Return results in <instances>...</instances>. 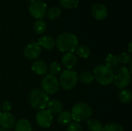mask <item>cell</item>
<instances>
[{"instance_id": "obj_1", "label": "cell", "mask_w": 132, "mask_h": 131, "mask_svg": "<svg viewBox=\"0 0 132 131\" xmlns=\"http://www.w3.org/2000/svg\"><path fill=\"white\" fill-rule=\"evenodd\" d=\"M56 45L59 50L63 53H73L78 46V39L70 32H64L59 35L56 39Z\"/></svg>"}, {"instance_id": "obj_2", "label": "cell", "mask_w": 132, "mask_h": 131, "mask_svg": "<svg viewBox=\"0 0 132 131\" xmlns=\"http://www.w3.org/2000/svg\"><path fill=\"white\" fill-rule=\"evenodd\" d=\"M93 76L100 84L107 86L114 81V72L105 65H99L94 69Z\"/></svg>"}, {"instance_id": "obj_3", "label": "cell", "mask_w": 132, "mask_h": 131, "mask_svg": "<svg viewBox=\"0 0 132 131\" xmlns=\"http://www.w3.org/2000/svg\"><path fill=\"white\" fill-rule=\"evenodd\" d=\"M49 102L48 96L40 90H33L29 95V105L35 110H44Z\"/></svg>"}, {"instance_id": "obj_4", "label": "cell", "mask_w": 132, "mask_h": 131, "mask_svg": "<svg viewBox=\"0 0 132 131\" xmlns=\"http://www.w3.org/2000/svg\"><path fill=\"white\" fill-rule=\"evenodd\" d=\"M91 107L86 103H77L73 106L71 111L72 119L77 122L88 120L92 115Z\"/></svg>"}, {"instance_id": "obj_5", "label": "cell", "mask_w": 132, "mask_h": 131, "mask_svg": "<svg viewBox=\"0 0 132 131\" xmlns=\"http://www.w3.org/2000/svg\"><path fill=\"white\" fill-rule=\"evenodd\" d=\"M78 80L77 73L73 69H65L60 75L59 85L66 90H70L75 87Z\"/></svg>"}, {"instance_id": "obj_6", "label": "cell", "mask_w": 132, "mask_h": 131, "mask_svg": "<svg viewBox=\"0 0 132 131\" xmlns=\"http://www.w3.org/2000/svg\"><path fill=\"white\" fill-rule=\"evenodd\" d=\"M131 81V76L129 70L126 67H121L114 73V83L119 89H125L128 86Z\"/></svg>"}, {"instance_id": "obj_7", "label": "cell", "mask_w": 132, "mask_h": 131, "mask_svg": "<svg viewBox=\"0 0 132 131\" xmlns=\"http://www.w3.org/2000/svg\"><path fill=\"white\" fill-rule=\"evenodd\" d=\"M41 86L46 94H55L60 87L58 80L52 75H46L41 82Z\"/></svg>"}, {"instance_id": "obj_8", "label": "cell", "mask_w": 132, "mask_h": 131, "mask_svg": "<svg viewBox=\"0 0 132 131\" xmlns=\"http://www.w3.org/2000/svg\"><path fill=\"white\" fill-rule=\"evenodd\" d=\"M47 6L45 2L40 0H35L31 2L29 6V11L30 14L38 19H42L46 12Z\"/></svg>"}, {"instance_id": "obj_9", "label": "cell", "mask_w": 132, "mask_h": 131, "mask_svg": "<svg viewBox=\"0 0 132 131\" xmlns=\"http://www.w3.org/2000/svg\"><path fill=\"white\" fill-rule=\"evenodd\" d=\"M53 120V115L47 110H41L36 115V124L43 128L49 127L52 124Z\"/></svg>"}, {"instance_id": "obj_10", "label": "cell", "mask_w": 132, "mask_h": 131, "mask_svg": "<svg viewBox=\"0 0 132 131\" xmlns=\"http://www.w3.org/2000/svg\"><path fill=\"white\" fill-rule=\"evenodd\" d=\"M41 47L38 42H31L28 44L24 49V56L29 59H35L41 54Z\"/></svg>"}, {"instance_id": "obj_11", "label": "cell", "mask_w": 132, "mask_h": 131, "mask_svg": "<svg viewBox=\"0 0 132 131\" xmlns=\"http://www.w3.org/2000/svg\"><path fill=\"white\" fill-rule=\"evenodd\" d=\"M15 124V117L9 112L0 113V126L2 128L9 130L12 128Z\"/></svg>"}, {"instance_id": "obj_12", "label": "cell", "mask_w": 132, "mask_h": 131, "mask_svg": "<svg viewBox=\"0 0 132 131\" xmlns=\"http://www.w3.org/2000/svg\"><path fill=\"white\" fill-rule=\"evenodd\" d=\"M91 13L94 18H95L96 19L102 20L105 19L108 15V8L103 4L97 3L93 5L91 8Z\"/></svg>"}, {"instance_id": "obj_13", "label": "cell", "mask_w": 132, "mask_h": 131, "mask_svg": "<svg viewBox=\"0 0 132 131\" xmlns=\"http://www.w3.org/2000/svg\"><path fill=\"white\" fill-rule=\"evenodd\" d=\"M31 69L36 74H37L39 76L46 75L48 71L47 65L46 64V63L44 61L40 60V59L33 62V63L32 64Z\"/></svg>"}, {"instance_id": "obj_14", "label": "cell", "mask_w": 132, "mask_h": 131, "mask_svg": "<svg viewBox=\"0 0 132 131\" xmlns=\"http://www.w3.org/2000/svg\"><path fill=\"white\" fill-rule=\"evenodd\" d=\"M77 63V56L72 53H67L62 57V64L68 69H72Z\"/></svg>"}, {"instance_id": "obj_15", "label": "cell", "mask_w": 132, "mask_h": 131, "mask_svg": "<svg viewBox=\"0 0 132 131\" xmlns=\"http://www.w3.org/2000/svg\"><path fill=\"white\" fill-rule=\"evenodd\" d=\"M48 111L53 114H59L63 110V104L57 100H52L47 103Z\"/></svg>"}, {"instance_id": "obj_16", "label": "cell", "mask_w": 132, "mask_h": 131, "mask_svg": "<svg viewBox=\"0 0 132 131\" xmlns=\"http://www.w3.org/2000/svg\"><path fill=\"white\" fill-rule=\"evenodd\" d=\"M38 44L39 45L40 47H43L47 50H50L54 46L55 42L50 36H43L39 38L38 41Z\"/></svg>"}, {"instance_id": "obj_17", "label": "cell", "mask_w": 132, "mask_h": 131, "mask_svg": "<svg viewBox=\"0 0 132 131\" xmlns=\"http://www.w3.org/2000/svg\"><path fill=\"white\" fill-rule=\"evenodd\" d=\"M15 131H32V125L26 119H21L16 124L15 127Z\"/></svg>"}, {"instance_id": "obj_18", "label": "cell", "mask_w": 132, "mask_h": 131, "mask_svg": "<svg viewBox=\"0 0 132 131\" xmlns=\"http://www.w3.org/2000/svg\"><path fill=\"white\" fill-rule=\"evenodd\" d=\"M72 120V116H71V113L65 110V111H61L57 117V121L60 124L62 125H66V124H69L70 123Z\"/></svg>"}, {"instance_id": "obj_19", "label": "cell", "mask_w": 132, "mask_h": 131, "mask_svg": "<svg viewBox=\"0 0 132 131\" xmlns=\"http://www.w3.org/2000/svg\"><path fill=\"white\" fill-rule=\"evenodd\" d=\"M33 28H34V31L37 34H43L46 30V22L43 19H37L34 22Z\"/></svg>"}, {"instance_id": "obj_20", "label": "cell", "mask_w": 132, "mask_h": 131, "mask_svg": "<svg viewBox=\"0 0 132 131\" xmlns=\"http://www.w3.org/2000/svg\"><path fill=\"white\" fill-rule=\"evenodd\" d=\"M118 99L124 103H128L131 101L132 94L131 91L128 90H122L118 93Z\"/></svg>"}, {"instance_id": "obj_21", "label": "cell", "mask_w": 132, "mask_h": 131, "mask_svg": "<svg viewBox=\"0 0 132 131\" xmlns=\"http://www.w3.org/2000/svg\"><path fill=\"white\" fill-rule=\"evenodd\" d=\"M87 126L90 131H102V124L96 119H91L87 121Z\"/></svg>"}, {"instance_id": "obj_22", "label": "cell", "mask_w": 132, "mask_h": 131, "mask_svg": "<svg viewBox=\"0 0 132 131\" xmlns=\"http://www.w3.org/2000/svg\"><path fill=\"white\" fill-rule=\"evenodd\" d=\"M105 63H106L105 66H107L108 67H109L111 69L117 67L118 65L119 64L118 60V57L113 54L108 55V56L105 59Z\"/></svg>"}, {"instance_id": "obj_23", "label": "cell", "mask_w": 132, "mask_h": 131, "mask_svg": "<svg viewBox=\"0 0 132 131\" xmlns=\"http://www.w3.org/2000/svg\"><path fill=\"white\" fill-rule=\"evenodd\" d=\"M77 54L80 58L86 59L90 55V50L87 46H80L76 49Z\"/></svg>"}, {"instance_id": "obj_24", "label": "cell", "mask_w": 132, "mask_h": 131, "mask_svg": "<svg viewBox=\"0 0 132 131\" xmlns=\"http://www.w3.org/2000/svg\"><path fill=\"white\" fill-rule=\"evenodd\" d=\"M60 5L67 9H73L78 6L79 0H60Z\"/></svg>"}, {"instance_id": "obj_25", "label": "cell", "mask_w": 132, "mask_h": 131, "mask_svg": "<svg viewBox=\"0 0 132 131\" xmlns=\"http://www.w3.org/2000/svg\"><path fill=\"white\" fill-rule=\"evenodd\" d=\"M94 77L93 74L87 71H84L79 75V79L80 80V81L86 84L91 83L92 81L94 80Z\"/></svg>"}, {"instance_id": "obj_26", "label": "cell", "mask_w": 132, "mask_h": 131, "mask_svg": "<svg viewBox=\"0 0 132 131\" xmlns=\"http://www.w3.org/2000/svg\"><path fill=\"white\" fill-rule=\"evenodd\" d=\"M47 17L50 19H57L60 14H61V10L60 8L58 7H52L50 8L48 11H47Z\"/></svg>"}, {"instance_id": "obj_27", "label": "cell", "mask_w": 132, "mask_h": 131, "mask_svg": "<svg viewBox=\"0 0 132 131\" xmlns=\"http://www.w3.org/2000/svg\"><path fill=\"white\" fill-rule=\"evenodd\" d=\"M48 70L50 72V75H52V76H55L58 75L60 73V71H61V66L57 62H53V63H52L50 64Z\"/></svg>"}, {"instance_id": "obj_28", "label": "cell", "mask_w": 132, "mask_h": 131, "mask_svg": "<svg viewBox=\"0 0 132 131\" xmlns=\"http://www.w3.org/2000/svg\"><path fill=\"white\" fill-rule=\"evenodd\" d=\"M102 131H124V129L118 124H110L105 125L103 127Z\"/></svg>"}, {"instance_id": "obj_29", "label": "cell", "mask_w": 132, "mask_h": 131, "mask_svg": "<svg viewBox=\"0 0 132 131\" xmlns=\"http://www.w3.org/2000/svg\"><path fill=\"white\" fill-rule=\"evenodd\" d=\"M118 63L128 64V63H131V56H129V54H128L126 53H123L118 56Z\"/></svg>"}, {"instance_id": "obj_30", "label": "cell", "mask_w": 132, "mask_h": 131, "mask_svg": "<svg viewBox=\"0 0 132 131\" xmlns=\"http://www.w3.org/2000/svg\"><path fill=\"white\" fill-rule=\"evenodd\" d=\"M67 131H83L82 127L77 122H70L67 128Z\"/></svg>"}, {"instance_id": "obj_31", "label": "cell", "mask_w": 132, "mask_h": 131, "mask_svg": "<svg viewBox=\"0 0 132 131\" xmlns=\"http://www.w3.org/2000/svg\"><path fill=\"white\" fill-rule=\"evenodd\" d=\"M1 108L2 109L3 112H7V113H9V112L11 110V109H12V104H11V103L9 102V101H5V102L2 103Z\"/></svg>"}, {"instance_id": "obj_32", "label": "cell", "mask_w": 132, "mask_h": 131, "mask_svg": "<svg viewBox=\"0 0 132 131\" xmlns=\"http://www.w3.org/2000/svg\"><path fill=\"white\" fill-rule=\"evenodd\" d=\"M129 53H131V42L129 43Z\"/></svg>"}, {"instance_id": "obj_33", "label": "cell", "mask_w": 132, "mask_h": 131, "mask_svg": "<svg viewBox=\"0 0 132 131\" xmlns=\"http://www.w3.org/2000/svg\"><path fill=\"white\" fill-rule=\"evenodd\" d=\"M0 131H9V130H6V129H4V128L0 127Z\"/></svg>"}, {"instance_id": "obj_34", "label": "cell", "mask_w": 132, "mask_h": 131, "mask_svg": "<svg viewBox=\"0 0 132 131\" xmlns=\"http://www.w3.org/2000/svg\"><path fill=\"white\" fill-rule=\"evenodd\" d=\"M26 1H27V2H30V3H31V2H34V1H35V0H26Z\"/></svg>"}, {"instance_id": "obj_35", "label": "cell", "mask_w": 132, "mask_h": 131, "mask_svg": "<svg viewBox=\"0 0 132 131\" xmlns=\"http://www.w3.org/2000/svg\"><path fill=\"white\" fill-rule=\"evenodd\" d=\"M0 111H1V105H0Z\"/></svg>"}]
</instances>
